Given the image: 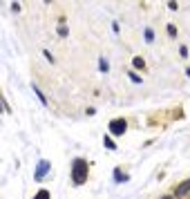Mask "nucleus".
Listing matches in <instances>:
<instances>
[{"mask_svg": "<svg viewBox=\"0 0 190 199\" xmlns=\"http://www.w3.org/2000/svg\"><path fill=\"white\" fill-rule=\"evenodd\" d=\"M98 65H101V72H108V61H105V58L98 61Z\"/></svg>", "mask_w": 190, "mask_h": 199, "instance_id": "9", "label": "nucleus"}, {"mask_svg": "<svg viewBox=\"0 0 190 199\" xmlns=\"http://www.w3.org/2000/svg\"><path fill=\"white\" fill-rule=\"evenodd\" d=\"M47 170H49V161H40L38 163V168H36V179L40 181V179H45V175H47Z\"/></svg>", "mask_w": 190, "mask_h": 199, "instance_id": "3", "label": "nucleus"}, {"mask_svg": "<svg viewBox=\"0 0 190 199\" xmlns=\"http://www.w3.org/2000/svg\"><path fill=\"white\" fill-rule=\"evenodd\" d=\"M34 92H36V96H38V98H40V103H43V105H47V98H45V96H43V92H40V90H38V87H36V85H34Z\"/></svg>", "mask_w": 190, "mask_h": 199, "instance_id": "5", "label": "nucleus"}, {"mask_svg": "<svg viewBox=\"0 0 190 199\" xmlns=\"http://www.w3.org/2000/svg\"><path fill=\"white\" fill-rule=\"evenodd\" d=\"M152 38H154V34H152V29H145V40H148V42H150Z\"/></svg>", "mask_w": 190, "mask_h": 199, "instance_id": "10", "label": "nucleus"}, {"mask_svg": "<svg viewBox=\"0 0 190 199\" xmlns=\"http://www.w3.org/2000/svg\"><path fill=\"white\" fill-rule=\"evenodd\" d=\"M134 67L141 69V67H143V61H141V58H134Z\"/></svg>", "mask_w": 190, "mask_h": 199, "instance_id": "12", "label": "nucleus"}, {"mask_svg": "<svg viewBox=\"0 0 190 199\" xmlns=\"http://www.w3.org/2000/svg\"><path fill=\"white\" fill-rule=\"evenodd\" d=\"M163 199H170V197H163Z\"/></svg>", "mask_w": 190, "mask_h": 199, "instance_id": "13", "label": "nucleus"}, {"mask_svg": "<svg viewBox=\"0 0 190 199\" xmlns=\"http://www.w3.org/2000/svg\"><path fill=\"white\" fill-rule=\"evenodd\" d=\"M72 175H74V183H83L87 179V161L76 159L72 163Z\"/></svg>", "mask_w": 190, "mask_h": 199, "instance_id": "1", "label": "nucleus"}, {"mask_svg": "<svg viewBox=\"0 0 190 199\" xmlns=\"http://www.w3.org/2000/svg\"><path fill=\"white\" fill-rule=\"evenodd\" d=\"M125 127H128V125H125V121H123V119H114V121L110 123V132L119 137V134H123V132H125Z\"/></svg>", "mask_w": 190, "mask_h": 199, "instance_id": "2", "label": "nucleus"}, {"mask_svg": "<svg viewBox=\"0 0 190 199\" xmlns=\"http://www.w3.org/2000/svg\"><path fill=\"white\" fill-rule=\"evenodd\" d=\"M103 143H105V148H110V150H114V141H112V139H108V137H105V141H103Z\"/></svg>", "mask_w": 190, "mask_h": 199, "instance_id": "8", "label": "nucleus"}, {"mask_svg": "<svg viewBox=\"0 0 190 199\" xmlns=\"http://www.w3.org/2000/svg\"><path fill=\"white\" fill-rule=\"evenodd\" d=\"M168 31H170V36H177V29H174V25H168Z\"/></svg>", "mask_w": 190, "mask_h": 199, "instance_id": "11", "label": "nucleus"}, {"mask_svg": "<svg viewBox=\"0 0 190 199\" xmlns=\"http://www.w3.org/2000/svg\"><path fill=\"white\" fill-rule=\"evenodd\" d=\"M188 193H190V179L184 181V183H179L177 190H174V195H177V197H184V195H188Z\"/></svg>", "mask_w": 190, "mask_h": 199, "instance_id": "4", "label": "nucleus"}, {"mask_svg": "<svg viewBox=\"0 0 190 199\" xmlns=\"http://www.w3.org/2000/svg\"><path fill=\"white\" fill-rule=\"evenodd\" d=\"M34 199H49V190H38V195Z\"/></svg>", "mask_w": 190, "mask_h": 199, "instance_id": "6", "label": "nucleus"}, {"mask_svg": "<svg viewBox=\"0 0 190 199\" xmlns=\"http://www.w3.org/2000/svg\"><path fill=\"white\" fill-rule=\"evenodd\" d=\"M114 175H116V181H125V179H128V175H123V172H121L119 168L114 170Z\"/></svg>", "mask_w": 190, "mask_h": 199, "instance_id": "7", "label": "nucleus"}]
</instances>
